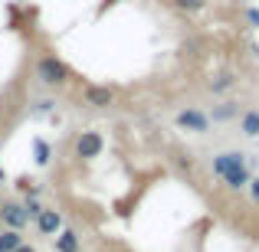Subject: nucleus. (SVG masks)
I'll list each match as a JSON object with an SVG mask.
<instances>
[{
	"label": "nucleus",
	"instance_id": "obj_1",
	"mask_svg": "<svg viewBox=\"0 0 259 252\" xmlns=\"http://www.w3.org/2000/svg\"><path fill=\"white\" fill-rule=\"evenodd\" d=\"M210 167H213V174L227 183V190H246L249 177H253L249 161H246L243 151H220V154H213V164Z\"/></svg>",
	"mask_w": 259,
	"mask_h": 252
},
{
	"label": "nucleus",
	"instance_id": "obj_2",
	"mask_svg": "<svg viewBox=\"0 0 259 252\" xmlns=\"http://www.w3.org/2000/svg\"><path fill=\"white\" fill-rule=\"evenodd\" d=\"M33 76H36V82L46 85V88H63L72 79V72H69V66H66L59 56L43 53V56L36 59V66H33Z\"/></svg>",
	"mask_w": 259,
	"mask_h": 252
},
{
	"label": "nucleus",
	"instance_id": "obj_3",
	"mask_svg": "<svg viewBox=\"0 0 259 252\" xmlns=\"http://www.w3.org/2000/svg\"><path fill=\"white\" fill-rule=\"evenodd\" d=\"M174 125L181 128V131H190V134H207L210 128H213V121H210V115L203 112V108L187 105L174 115Z\"/></svg>",
	"mask_w": 259,
	"mask_h": 252
},
{
	"label": "nucleus",
	"instance_id": "obj_4",
	"mask_svg": "<svg viewBox=\"0 0 259 252\" xmlns=\"http://www.w3.org/2000/svg\"><path fill=\"white\" fill-rule=\"evenodd\" d=\"M102 151H105V138L99 131H82L76 138V144H72V154L79 161H95V158H102Z\"/></svg>",
	"mask_w": 259,
	"mask_h": 252
},
{
	"label": "nucleus",
	"instance_id": "obj_5",
	"mask_svg": "<svg viewBox=\"0 0 259 252\" xmlns=\"http://www.w3.org/2000/svg\"><path fill=\"white\" fill-rule=\"evenodd\" d=\"M26 223H30V216H26L23 203H17V200H4L0 203V226L4 229H20V233H23Z\"/></svg>",
	"mask_w": 259,
	"mask_h": 252
},
{
	"label": "nucleus",
	"instance_id": "obj_6",
	"mask_svg": "<svg viewBox=\"0 0 259 252\" xmlns=\"http://www.w3.org/2000/svg\"><path fill=\"white\" fill-rule=\"evenodd\" d=\"M33 226H36V233H39V236L53 239V236H59V229L66 226V220H63V213H59L56 207H43V213L33 220Z\"/></svg>",
	"mask_w": 259,
	"mask_h": 252
},
{
	"label": "nucleus",
	"instance_id": "obj_7",
	"mask_svg": "<svg viewBox=\"0 0 259 252\" xmlns=\"http://www.w3.org/2000/svg\"><path fill=\"white\" fill-rule=\"evenodd\" d=\"M82 102L89 108H108L115 102V88H108V85H95V82H89L82 88Z\"/></svg>",
	"mask_w": 259,
	"mask_h": 252
},
{
	"label": "nucleus",
	"instance_id": "obj_8",
	"mask_svg": "<svg viewBox=\"0 0 259 252\" xmlns=\"http://www.w3.org/2000/svg\"><path fill=\"white\" fill-rule=\"evenodd\" d=\"M207 115H210V121H213V125H227V121L240 118L243 108H240V102L227 98V102H220V105H213V112H207Z\"/></svg>",
	"mask_w": 259,
	"mask_h": 252
},
{
	"label": "nucleus",
	"instance_id": "obj_9",
	"mask_svg": "<svg viewBox=\"0 0 259 252\" xmlns=\"http://www.w3.org/2000/svg\"><path fill=\"white\" fill-rule=\"evenodd\" d=\"M53 246H56V252H79V249H82V239H79L76 229L63 226L59 236H53Z\"/></svg>",
	"mask_w": 259,
	"mask_h": 252
},
{
	"label": "nucleus",
	"instance_id": "obj_10",
	"mask_svg": "<svg viewBox=\"0 0 259 252\" xmlns=\"http://www.w3.org/2000/svg\"><path fill=\"white\" fill-rule=\"evenodd\" d=\"M240 131L246 134V138H259V108H243Z\"/></svg>",
	"mask_w": 259,
	"mask_h": 252
},
{
	"label": "nucleus",
	"instance_id": "obj_11",
	"mask_svg": "<svg viewBox=\"0 0 259 252\" xmlns=\"http://www.w3.org/2000/svg\"><path fill=\"white\" fill-rule=\"evenodd\" d=\"M23 233L20 229H0V252H17L23 246Z\"/></svg>",
	"mask_w": 259,
	"mask_h": 252
},
{
	"label": "nucleus",
	"instance_id": "obj_12",
	"mask_svg": "<svg viewBox=\"0 0 259 252\" xmlns=\"http://www.w3.org/2000/svg\"><path fill=\"white\" fill-rule=\"evenodd\" d=\"M233 85H236V76H233V72H217V76L207 82V88H210L213 95H223V92H230Z\"/></svg>",
	"mask_w": 259,
	"mask_h": 252
},
{
	"label": "nucleus",
	"instance_id": "obj_13",
	"mask_svg": "<svg viewBox=\"0 0 259 252\" xmlns=\"http://www.w3.org/2000/svg\"><path fill=\"white\" fill-rule=\"evenodd\" d=\"M50 161H53V147H50V141L33 138V164H36V167H46Z\"/></svg>",
	"mask_w": 259,
	"mask_h": 252
},
{
	"label": "nucleus",
	"instance_id": "obj_14",
	"mask_svg": "<svg viewBox=\"0 0 259 252\" xmlns=\"http://www.w3.org/2000/svg\"><path fill=\"white\" fill-rule=\"evenodd\" d=\"M23 210H26V216H30V220H36L39 213H43V203H39V190H33V193H26L23 200Z\"/></svg>",
	"mask_w": 259,
	"mask_h": 252
},
{
	"label": "nucleus",
	"instance_id": "obj_15",
	"mask_svg": "<svg viewBox=\"0 0 259 252\" xmlns=\"http://www.w3.org/2000/svg\"><path fill=\"white\" fill-rule=\"evenodd\" d=\"M171 4L177 7V10H184V13H197V10L207 7V0H171Z\"/></svg>",
	"mask_w": 259,
	"mask_h": 252
},
{
	"label": "nucleus",
	"instance_id": "obj_16",
	"mask_svg": "<svg viewBox=\"0 0 259 252\" xmlns=\"http://www.w3.org/2000/svg\"><path fill=\"white\" fill-rule=\"evenodd\" d=\"M53 105H56L53 98H39V102H36V108H33V115H50V112H53Z\"/></svg>",
	"mask_w": 259,
	"mask_h": 252
},
{
	"label": "nucleus",
	"instance_id": "obj_17",
	"mask_svg": "<svg viewBox=\"0 0 259 252\" xmlns=\"http://www.w3.org/2000/svg\"><path fill=\"white\" fill-rule=\"evenodd\" d=\"M246 193H249V200H253V203H259V177H249Z\"/></svg>",
	"mask_w": 259,
	"mask_h": 252
},
{
	"label": "nucleus",
	"instance_id": "obj_18",
	"mask_svg": "<svg viewBox=\"0 0 259 252\" xmlns=\"http://www.w3.org/2000/svg\"><path fill=\"white\" fill-rule=\"evenodd\" d=\"M246 20H249V26H253V30L259 26V10H256V7H249V10H246Z\"/></svg>",
	"mask_w": 259,
	"mask_h": 252
},
{
	"label": "nucleus",
	"instance_id": "obj_19",
	"mask_svg": "<svg viewBox=\"0 0 259 252\" xmlns=\"http://www.w3.org/2000/svg\"><path fill=\"white\" fill-rule=\"evenodd\" d=\"M17 252H36V249H33V246H30V242H23V246H20Z\"/></svg>",
	"mask_w": 259,
	"mask_h": 252
},
{
	"label": "nucleus",
	"instance_id": "obj_20",
	"mask_svg": "<svg viewBox=\"0 0 259 252\" xmlns=\"http://www.w3.org/2000/svg\"><path fill=\"white\" fill-rule=\"evenodd\" d=\"M0 183H7V170H4V164H0Z\"/></svg>",
	"mask_w": 259,
	"mask_h": 252
},
{
	"label": "nucleus",
	"instance_id": "obj_21",
	"mask_svg": "<svg viewBox=\"0 0 259 252\" xmlns=\"http://www.w3.org/2000/svg\"><path fill=\"white\" fill-rule=\"evenodd\" d=\"M0 203H4V196H0Z\"/></svg>",
	"mask_w": 259,
	"mask_h": 252
},
{
	"label": "nucleus",
	"instance_id": "obj_22",
	"mask_svg": "<svg viewBox=\"0 0 259 252\" xmlns=\"http://www.w3.org/2000/svg\"><path fill=\"white\" fill-rule=\"evenodd\" d=\"M0 229H4V226H0Z\"/></svg>",
	"mask_w": 259,
	"mask_h": 252
}]
</instances>
